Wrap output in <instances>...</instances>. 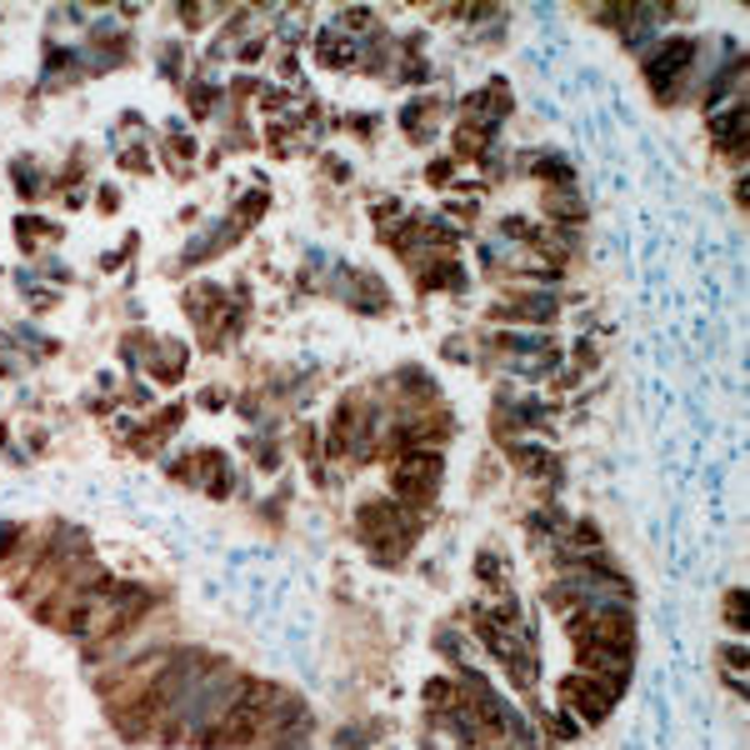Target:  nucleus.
Here are the masks:
<instances>
[{
    "mask_svg": "<svg viewBox=\"0 0 750 750\" xmlns=\"http://www.w3.org/2000/svg\"><path fill=\"white\" fill-rule=\"evenodd\" d=\"M560 700L570 710H580L586 720H606V710H610V690H600V680H590V676H570L560 686Z\"/></svg>",
    "mask_w": 750,
    "mask_h": 750,
    "instance_id": "1",
    "label": "nucleus"
},
{
    "mask_svg": "<svg viewBox=\"0 0 750 750\" xmlns=\"http://www.w3.org/2000/svg\"><path fill=\"white\" fill-rule=\"evenodd\" d=\"M436 460H406V466H396V496H406V500H426L430 490H436Z\"/></svg>",
    "mask_w": 750,
    "mask_h": 750,
    "instance_id": "2",
    "label": "nucleus"
}]
</instances>
